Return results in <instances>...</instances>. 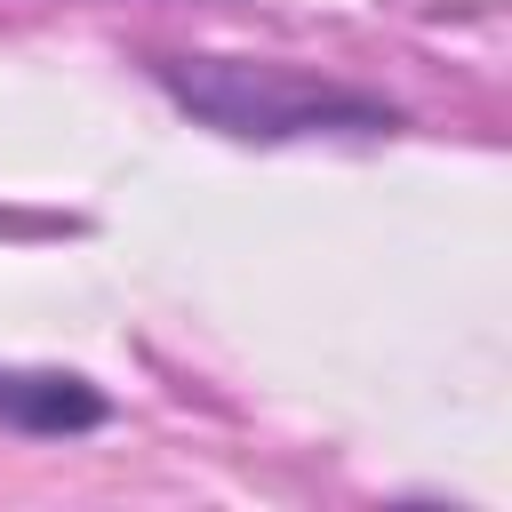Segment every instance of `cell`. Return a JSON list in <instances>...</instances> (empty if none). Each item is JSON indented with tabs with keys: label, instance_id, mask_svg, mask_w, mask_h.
<instances>
[{
	"label": "cell",
	"instance_id": "cell-1",
	"mask_svg": "<svg viewBox=\"0 0 512 512\" xmlns=\"http://www.w3.org/2000/svg\"><path fill=\"white\" fill-rule=\"evenodd\" d=\"M160 80L208 112L216 128L232 136H320V128H384L392 112L368 104V96H344V88H312L296 72H248V64H224V56H200V64H160Z\"/></svg>",
	"mask_w": 512,
	"mask_h": 512
},
{
	"label": "cell",
	"instance_id": "cell-2",
	"mask_svg": "<svg viewBox=\"0 0 512 512\" xmlns=\"http://www.w3.org/2000/svg\"><path fill=\"white\" fill-rule=\"evenodd\" d=\"M0 424L8 432H88V424H104V392L64 368H0Z\"/></svg>",
	"mask_w": 512,
	"mask_h": 512
}]
</instances>
